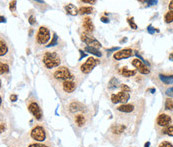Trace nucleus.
Returning <instances> with one entry per match:
<instances>
[{
    "label": "nucleus",
    "mask_w": 173,
    "mask_h": 147,
    "mask_svg": "<svg viewBox=\"0 0 173 147\" xmlns=\"http://www.w3.org/2000/svg\"><path fill=\"white\" fill-rule=\"evenodd\" d=\"M7 53H8V46H7L5 40L1 37V39H0V56L3 57Z\"/></svg>",
    "instance_id": "6ab92c4d"
},
{
    "label": "nucleus",
    "mask_w": 173,
    "mask_h": 147,
    "mask_svg": "<svg viewBox=\"0 0 173 147\" xmlns=\"http://www.w3.org/2000/svg\"><path fill=\"white\" fill-rule=\"evenodd\" d=\"M82 28L87 34H91L94 31V25L90 17H84L82 19Z\"/></svg>",
    "instance_id": "2eb2a0df"
},
{
    "label": "nucleus",
    "mask_w": 173,
    "mask_h": 147,
    "mask_svg": "<svg viewBox=\"0 0 173 147\" xmlns=\"http://www.w3.org/2000/svg\"><path fill=\"white\" fill-rule=\"evenodd\" d=\"M93 12V7L91 6H82L79 8L80 14H90Z\"/></svg>",
    "instance_id": "4be33fe9"
},
{
    "label": "nucleus",
    "mask_w": 173,
    "mask_h": 147,
    "mask_svg": "<svg viewBox=\"0 0 173 147\" xmlns=\"http://www.w3.org/2000/svg\"><path fill=\"white\" fill-rule=\"evenodd\" d=\"M116 109L118 111H120V112L130 113L134 110V105L133 104H122L120 106H118Z\"/></svg>",
    "instance_id": "a211bd4d"
},
{
    "label": "nucleus",
    "mask_w": 173,
    "mask_h": 147,
    "mask_svg": "<svg viewBox=\"0 0 173 147\" xmlns=\"http://www.w3.org/2000/svg\"><path fill=\"white\" fill-rule=\"evenodd\" d=\"M121 88H122V91H126V92H129V91H130V88L126 85H121Z\"/></svg>",
    "instance_id": "c9c22d12"
},
{
    "label": "nucleus",
    "mask_w": 173,
    "mask_h": 147,
    "mask_svg": "<svg viewBox=\"0 0 173 147\" xmlns=\"http://www.w3.org/2000/svg\"><path fill=\"white\" fill-rule=\"evenodd\" d=\"M165 108L168 110H173V99L172 98H168L165 101Z\"/></svg>",
    "instance_id": "cd10ccee"
},
{
    "label": "nucleus",
    "mask_w": 173,
    "mask_h": 147,
    "mask_svg": "<svg viewBox=\"0 0 173 147\" xmlns=\"http://www.w3.org/2000/svg\"><path fill=\"white\" fill-rule=\"evenodd\" d=\"M61 56L58 51H46L42 56V62L47 69H54L61 64Z\"/></svg>",
    "instance_id": "f257e3e1"
},
{
    "label": "nucleus",
    "mask_w": 173,
    "mask_h": 147,
    "mask_svg": "<svg viewBox=\"0 0 173 147\" xmlns=\"http://www.w3.org/2000/svg\"><path fill=\"white\" fill-rule=\"evenodd\" d=\"M28 110H29V112L37 119V120H41L42 119L43 113H42L41 108H40V106L38 105L37 102H35V101L30 102L28 104Z\"/></svg>",
    "instance_id": "0eeeda50"
},
{
    "label": "nucleus",
    "mask_w": 173,
    "mask_h": 147,
    "mask_svg": "<svg viewBox=\"0 0 173 147\" xmlns=\"http://www.w3.org/2000/svg\"><path fill=\"white\" fill-rule=\"evenodd\" d=\"M124 130H125V125H123V124H114L110 129L111 133L114 135H120L124 132Z\"/></svg>",
    "instance_id": "dca6fc26"
},
{
    "label": "nucleus",
    "mask_w": 173,
    "mask_h": 147,
    "mask_svg": "<svg viewBox=\"0 0 173 147\" xmlns=\"http://www.w3.org/2000/svg\"><path fill=\"white\" fill-rule=\"evenodd\" d=\"M85 51L91 53V54L95 55V56H97V57H101V56H102V53L99 51L97 48H94V47H91V46H86L85 47Z\"/></svg>",
    "instance_id": "412c9836"
},
{
    "label": "nucleus",
    "mask_w": 173,
    "mask_h": 147,
    "mask_svg": "<svg viewBox=\"0 0 173 147\" xmlns=\"http://www.w3.org/2000/svg\"><path fill=\"white\" fill-rule=\"evenodd\" d=\"M1 22H5V18H3V17H1Z\"/></svg>",
    "instance_id": "a18cd8bd"
},
{
    "label": "nucleus",
    "mask_w": 173,
    "mask_h": 147,
    "mask_svg": "<svg viewBox=\"0 0 173 147\" xmlns=\"http://www.w3.org/2000/svg\"><path fill=\"white\" fill-rule=\"evenodd\" d=\"M172 121V118L171 116L169 115V114H166V113H161L158 115V117L156 119V124L160 127H166V126H168L170 123H171Z\"/></svg>",
    "instance_id": "f8f14e48"
},
{
    "label": "nucleus",
    "mask_w": 173,
    "mask_h": 147,
    "mask_svg": "<svg viewBox=\"0 0 173 147\" xmlns=\"http://www.w3.org/2000/svg\"><path fill=\"white\" fill-rule=\"evenodd\" d=\"M57 44V35L54 34L53 35V39L51 40V42H50V44L47 45V47H51V46H54V45Z\"/></svg>",
    "instance_id": "c85d7f7f"
},
{
    "label": "nucleus",
    "mask_w": 173,
    "mask_h": 147,
    "mask_svg": "<svg viewBox=\"0 0 173 147\" xmlns=\"http://www.w3.org/2000/svg\"><path fill=\"white\" fill-rule=\"evenodd\" d=\"M82 3H90V4H94L96 3L95 0H83V1H81Z\"/></svg>",
    "instance_id": "e433bc0d"
},
{
    "label": "nucleus",
    "mask_w": 173,
    "mask_h": 147,
    "mask_svg": "<svg viewBox=\"0 0 173 147\" xmlns=\"http://www.w3.org/2000/svg\"><path fill=\"white\" fill-rule=\"evenodd\" d=\"M65 10L68 14L73 15V16H75V15H77L78 13H79V9H77V7L72 3L65 5Z\"/></svg>",
    "instance_id": "f3484780"
},
{
    "label": "nucleus",
    "mask_w": 173,
    "mask_h": 147,
    "mask_svg": "<svg viewBox=\"0 0 173 147\" xmlns=\"http://www.w3.org/2000/svg\"><path fill=\"white\" fill-rule=\"evenodd\" d=\"M131 64L133 65V66L135 67L136 69L141 73V74H149L150 73L149 68L147 67L143 62H142V60L138 59V58H135V59L132 60Z\"/></svg>",
    "instance_id": "9b49d317"
},
{
    "label": "nucleus",
    "mask_w": 173,
    "mask_h": 147,
    "mask_svg": "<svg viewBox=\"0 0 173 147\" xmlns=\"http://www.w3.org/2000/svg\"><path fill=\"white\" fill-rule=\"evenodd\" d=\"M164 21L166 23H172L173 22V11H168L166 12V14L164 15Z\"/></svg>",
    "instance_id": "b1692460"
},
{
    "label": "nucleus",
    "mask_w": 173,
    "mask_h": 147,
    "mask_svg": "<svg viewBox=\"0 0 173 147\" xmlns=\"http://www.w3.org/2000/svg\"><path fill=\"white\" fill-rule=\"evenodd\" d=\"M122 75L125 76V77H131V76L135 75V71H134V70H129V69H127L126 67H124L123 69H122Z\"/></svg>",
    "instance_id": "a878e982"
},
{
    "label": "nucleus",
    "mask_w": 173,
    "mask_h": 147,
    "mask_svg": "<svg viewBox=\"0 0 173 147\" xmlns=\"http://www.w3.org/2000/svg\"><path fill=\"white\" fill-rule=\"evenodd\" d=\"M97 65V60L93 57H89L86 61L83 63L80 66V71L83 74H88L93 70V68H95V66Z\"/></svg>",
    "instance_id": "39448f33"
},
{
    "label": "nucleus",
    "mask_w": 173,
    "mask_h": 147,
    "mask_svg": "<svg viewBox=\"0 0 173 147\" xmlns=\"http://www.w3.org/2000/svg\"><path fill=\"white\" fill-rule=\"evenodd\" d=\"M80 38H81V40H82L83 42H85L86 44H88L87 46H91V47H94V48L101 47L100 42H99L98 40H96L95 38H93L90 34H87V33H85V32L84 33H81Z\"/></svg>",
    "instance_id": "1a4fd4ad"
},
{
    "label": "nucleus",
    "mask_w": 173,
    "mask_h": 147,
    "mask_svg": "<svg viewBox=\"0 0 173 147\" xmlns=\"http://www.w3.org/2000/svg\"><path fill=\"white\" fill-rule=\"evenodd\" d=\"M133 55V51L130 48H125V49L119 50V51L115 52L113 54V58L115 60H123L127 59V58L131 57Z\"/></svg>",
    "instance_id": "9d476101"
},
{
    "label": "nucleus",
    "mask_w": 173,
    "mask_h": 147,
    "mask_svg": "<svg viewBox=\"0 0 173 147\" xmlns=\"http://www.w3.org/2000/svg\"><path fill=\"white\" fill-rule=\"evenodd\" d=\"M67 109L70 113H79V112H83L84 110V105L82 103L78 102V101H72L70 102L67 106Z\"/></svg>",
    "instance_id": "4468645a"
},
{
    "label": "nucleus",
    "mask_w": 173,
    "mask_h": 147,
    "mask_svg": "<svg viewBox=\"0 0 173 147\" xmlns=\"http://www.w3.org/2000/svg\"><path fill=\"white\" fill-rule=\"evenodd\" d=\"M148 5H153V4H157V1L155 0H148V1H145Z\"/></svg>",
    "instance_id": "58836bf2"
},
{
    "label": "nucleus",
    "mask_w": 173,
    "mask_h": 147,
    "mask_svg": "<svg viewBox=\"0 0 173 147\" xmlns=\"http://www.w3.org/2000/svg\"><path fill=\"white\" fill-rule=\"evenodd\" d=\"M158 147H173V145L170 142H168V141H162L161 143L159 144Z\"/></svg>",
    "instance_id": "c756f323"
},
{
    "label": "nucleus",
    "mask_w": 173,
    "mask_h": 147,
    "mask_svg": "<svg viewBox=\"0 0 173 147\" xmlns=\"http://www.w3.org/2000/svg\"><path fill=\"white\" fill-rule=\"evenodd\" d=\"M50 39V31L47 27L40 26L36 34V42L39 45H44Z\"/></svg>",
    "instance_id": "7ed1b4c3"
},
{
    "label": "nucleus",
    "mask_w": 173,
    "mask_h": 147,
    "mask_svg": "<svg viewBox=\"0 0 173 147\" xmlns=\"http://www.w3.org/2000/svg\"><path fill=\"white\" fill-rule=\"evenodd\" d=\"M9 71V66L7 63H4V62H1L0 63V73L1 74H5V73H7Z\"/></svg>",
    "instance_id": "bb28decb"
},
{
    "label": "nucleus",
    "mask_w": 173,
    "mask_h": 147,
    "mask_svg": "<svg viewBox=\"0 0 173 147\" xmlns=\"http://www.w3.org/2000/svg\"><path fill=\"white\" fill-rule=\"evenodd\" d=\"M15 7H16V1H11V2H10V3H9V9L11 10V11H14Z\"/></svg>",
    "instance_id": "473e14b6"
},
{
    "label": "nucleus",
    "mask_w": 173,
    "mask_h": 147,
    "mask_svg": "<svg viewBox=\"0 0 173 147\" xmlns=\"http://www.w3.org/2000/svg\"><path fill=\"white\" fill-rule=\"evenodd\" d=\"M30 137L33 140L38 141V142H43L46 139V130H45L43 126H35L31 130V132H30Z\"/></svg>",
    "instance_id": "20e7f679"
},
{
    "label": "nucleus",
    "mask_w": 173,
    "mask_h": 147,
    "mask_svg": "<svg viewBox=\"0 0 173 147\" xmlns=\"http://www.w3.org/2000/svg\"><path fill=\"white\" fill-rule=\"evenodd\" d=\"M127 21H128V23H129V25H130V27H131L132 29H137V25L134 23L133 19H132V18H128V19H127Z\"/></svg>",
    "instance_id": "7c9ffc66"
},
{
    "label": "nucleus",
    "mask_w": 173,
    "mask_h": 147,
    "mask_svg": "<svg viewBox=\"0 0 173 147\" xmlns=\"http://www.w3.org/2000/svg\"><path fill=\"white\" fill-rule=\"evenodd\" d=\"M28 147H48V146L44 145V144H40V143H33V144L28 145Z\"/></svg>",
    "instance_id": "72a5a7b5"
},
{
    "label": "nucleus",
    "mask_w": 173,
    "mask_h": 147,
    "mask_svg": "<svg viewBox=\"0 0 173 147\" xmlns=\"http://www.w3.org/2000/svg\"><path fill=\"white\" fill-rule=\"evenodd\" d=\"M60 84H61V89H62V91L65 93H67V94L73 93L76 90V88H77V84H76V82L73 80L62 81Z\"/></svg>",
    "instance_id": "6e6552de"
},
{
    "label": "nucleus",
    "mask_w": 173,
    "mask_h": 147,
    "mask_svg": "<svg viewBox=\"0 0 173 147\" xmlns=\"http://www.w3.org/2000/svg\"><path fill=\"white\" fill-rule=\"evenodd\" d=\"M168 7H169V11H173V1H170Z\"/></svg>",
    "instance_id": "a19ab883"
},
{
    "label": "nucleus",
    "mask_w": 173,
    "mask_h": 147,
    "mask_svg": "<svg viewBox=\"0 0 173 147\" xmlns=\"http://www.w3.org/2000/svg\"><path fill=\"white\" fill-rule=\"evenodd\" d=\"M165 94L167 96H170V97H173V87L168 88V89L165 91Z\"/></svg>",
    "instance_id": "2f4dec72"
},
{
    "label": "nucleus",
    "mask_w": 173,
    "mask_h": 147,
    "mask_svg": "<svg viewBox=\"0 0 173 147\" xmlns=\"http://www.w3.org/2000/svg\"><path fill=\"white\" fill-rule=\"evenodd\" d=\"M149 145H150V144H149V142H147L146 144H145V147H149Z\"/></svg>",
    "instance_id": "c03bdc74"
},
{
    "label": "nucleus",
    "mask_w": 173,
    "mask_h": 147,
    "mask_svg": "<svg viewBox=\"0 0 173 147\" xmlns=\"http://www.w3.org/2000/svg\"><path fill=\"white\" fill-rule=\"evenodd\" d=\"M52 77L56 80L65 81V80H72L73 75L71 74L70 70L68 69L67 67L60 66V67H57L56 69L53 70Z\"/></svg>",
    "instance_id": "f03ea898"
},
{
    "label": "nucleus",
    "mask_w": 173,
    "mask_h": 147,
    "mask_svg": "<svg viewBox=\"0 0 173 147\" xmlns=\"http://www.w3.org/2000/svg\"><path fill=\"white\" fill-rule=\"evenodd\" d=\"M162 132H163V134H166V135L173 137V125H168L166 127H164L162 129Z\"/></svg>",
    "instance_id": "393cba45"
},
{
    "label": "nucleus",
    "mask_w": 173,
    "mask_h": 147,
    "mask_svg": "<svg viewBox=\"0 0 173 147\" xmlns=\"http://www.w3.org/2000/svg\"><path fill=\"white\" fill-rule=\"evenodd\" d=\"M28 22L31 25H34L35 24V18H34V16H33V15H31V16H29V18H28Z\"/></svg>",
    "instance_id": "f704fd0d"
},
{
    "label": "nucleus",
    "mask_w": 173,
    "mask_h": 147,
    "mask_svg": "<svg viewBox=\"0 0 173 147\" xmlns=\"http://www.w3.org/2000/svg\"><path fill=\"white\" fill-rule=\"evenodd\" d=\"M147 30H148V32L150 34H153L154 32H155V30L153 29V27L151 26V25H150V26H148V28H147Z\"/></svg>",
    "instance_id": "4c0bfd02"
},
{
    "label": "nucleus",
    "mask_w": 173,
    "mask_h": 147,
    "mask_svg": "<svg viewBox=\"0 0 173 147\" xmlns=\"http://www.w3.org/2000/svg\"><path fill=\"white\" fill-rule=\"evenodd\" d=\"M159 79L164 83V84H172L173 83V75H163L159 74Z\"/></svg>",
    "instance_id": "aec40b11"
},
{
    "label": "nucleus",
    "mask_w": 173,
    "mask_h": 147,
    "mask_svg": "<svg viewBox=\"0 0 173 147\" xmlns=\"http://www.w3.org/2000/svg\"><path fill=\"white\" fill-rule=\"evenodd\" d=\"M101 21L104 22V23H108L109 22V19L106 18V17H101Z\"/></svg>",
    "instance_id": "ea45409f"
},
{
    "label": "nucleus",
    "mask_w": 173,
    "mask_h": 147,
    "mask_svg": "<svg viewBox=\"0 0 173 147\" xmlns=\"http://www.w3.org/2000/svg\"><path fill=\"white\" fill-rule=\"evenodd\" d=\"M118 84H119L118 79H116L115 77H113V78H111V80L108 82V88L109 89H114V88L118 87Z\"/></svg>",
    "instance_id": "5701e85b"
},
{
    "label": "nucleus",
    "mask_w": 173,
    "mask_h": 147,
    "mask_svg": "<svg viewBox=\"0 0 173 147\" xmlns=\"http://www.w3.org/2000/svg\"><path fill=\"white\" fill-rule=\"evenodd\" d=\"M10 99H11V101H16V99H17V96L16 95H11L10 96Z\"/></svg>",
    "instance_id": "79ce46f5"
},
{
    "label": "nucleus",
    "mask_w": 173,
    "mask_h": 147,
    "mask_svg": "<svg viewBox=\"0 0 173 147\" xmlns=\"http://www.w3.org/2000/svg\"><path fill=\"white\" fill-rule=\"evenodd\" d=\"M4 129H5L4 123H1V132H4Z\"/></svg>",
    "instance_id": "37998d69"
},
{
    "label": "nucleus",
    "mask_w": 173,
    "mask_h": 147,
    "mask_svg": "<svg viewBox=\"0 0 173 147\" xmlns=\"http://www.w3.org/2000/svg\"><path fill=\"white\" fill-rule=\"evenodd\" d=\"M73 122L77 127H83L87 123V115L83 112L76 113L73 115Z\"/></svg>",
    "instance_id": "ddd939ff"
},
{
    "label": "nucleus",
    "mask_w": 173,
    "mask_h": 147,
    "mask_svg": "<svg viewBox=\"0 0 173 147\" xmlns=\"http://www.w3.org/2000/svg\"><path fill=\"white\" fill-rule=\"evenodd\" d=\"M129 98H130L129 92L122 91V90L120 92L117 93V94L111 95V101H112V103H114V104H116V103H123L124 104V103L129 100Z\"/></svg>",
    "instance_id": "423d86ee"
}]
</instances>
